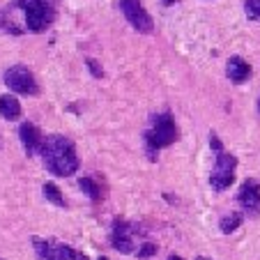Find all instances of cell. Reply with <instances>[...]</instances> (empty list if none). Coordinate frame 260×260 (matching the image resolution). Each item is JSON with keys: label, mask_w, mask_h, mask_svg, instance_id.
<instances>
[{"label": "cell", "mask_w": 260, "mask_h": 260, "mask_svg": "<svg viewBox=\"0 0 260 260\" xmlns=\"http://www.w3.org/2000/svg\"><path fill=\"white\" fill-rule=\"evenodd\" d=\"M55 19L51 0H14L0 14V28L12 35L44 32Z\"/></svg>", "instance_id": "1"}, {"label": "cell", "mask_w": 260, "mask_h": 260, "mask_svg": "<svg viewBox=\"0 0 260 260\" xmlns=\"http://www.w3.org/2000/svg\"><path fill=\"white\" fill-rule=\"evenodd\" d=\"M40 154L46 171L53 173L55 177H69L72 173L79 171V154L67 136H60V134L46 136Z\"/></svg>", "instance_id": "2"}, {"label": "cell", "mask_w": 260, "mask_h": 260, "mask_svg": "<svg viewBox=\"0 0 260 260\" xmlns=\"http://www.w3.org/2000/svg\"><path fill=\"white\" fill-rule=\"evenodd\" d=\"M175 141H177V124H175V120H173V115L168 113V111L157 113L152 118L150 129L145 132V152H147V157L154 161L159 150L173 145Z\"/></svg>", "instance_id": "3"}, {"label": "cell", "mask_w": 260, "mask_h": 260, "mask_svg": "<svg viewBox=\"0 0 260 260\" xmlns=\"http://www.w3.org/2000/svg\"><path fill=\"white\" fill-rule=\"evenodd\" d=\"M235 168H237V157L228 152H219L216 154L214 168L210 173V184L214 191H226L235 182Z\"/></svg>", "instance_id": "4"}, {"label": "cell", "mask_w": 260, "mask_h": 260, "mask_svg": "<svg viewBox=\"0 0 260 260\" xmlns=\"http://www.w3.org/2000/svg\"><path fill=\"white\" fill-rule=\"evenodd\" d=\"M5 85L12 90V92L19 94H37V81H35L32 72H30L25 64H12L5 72Z\"/></svg>", "instance_id": "5"}, {"label": "cell", "mask_w": 260, "mask_h": 260, "mask_svg": "<svg viewBox=\"0 0 260 260\" xmlns=\"http://www.w3.org/2000/svg\"><path fill=\"white\" fill-rule=\"evenodd\" d=\"M32 249L40 260H79V253L69 244H62V242L32 237Z\"/></svg>", "instance_id": "6"}, {"label": "cell", "mask_w": 260, "mask_h": 260, "mask_svg": "<svg viewBox=\"0 0 260 260\" xmlns=\"http://www.w3.org/2000/svg\"><path fill=\"white\" fill-rule=\"evenodd\" d=\"M120 10H122L124 19L129 21V25H132L134 30H138V32H143V35H150L154 30L152 16L143 10L141 0H120Z\"/></svg>", "instance_id": "7"}, {"label": "cell", "mask_w": 260, "mask_h": 260, "mask_svg": "<svg viewBox=\"0 0 260 260\" xmlns=\"http://www.w3.org/2000/svg\"><path fill=\"white\" fill-rule=\"evenodd\" d=\"M111 244L120 251V253H132L134 251V233L132 223L124 221L122 216L113 221V231H111Z\"/></svg>", "instance_id": "8"}, {"label": "cell", "mask_w": 260, "mask_h": 260, "mask_svg": "<svg viewBox=\"0 0 260 260\" xmlns=\"http://www.w3.org/2000/svg\"><path fill=\"white\" fill-rule=\"evenodd\" d=\"M237 201L249 214H258L260 212V182L255 180H244L240 191H237Z\"/></svg>", "instance_id": "9"}, {"label": "cell", "mask_w": 260, "mask_h": 260, "mask_svg": "<svg viewBox=\"0 0 260 260\" xmlns=\"http://www.w3.org/2000/svg\"><path fill=\"white\" fill-rule=\"evenodd\" d=\"M19 138L25 147V154L28 157H35L37 152H42V145H44V138H42L40 129L35 127L32 122H23L19 129Z\"/></svg>", "instance_id": "10"}, {"label": "cell", "mask_w": 260, "mask_h": 260, "mask_svg": "<svg viewBox=\"0 0 260 260\" xmlns=\"http://www.w3.org/2000/svg\"><path fill=\"white\" fill-rule=\"evenodd\" d=\"M226 76L235 85L246 83V81L251 79V64L246 62L244 58H240V55H233V58L226 62Z\"/></svg>", "instance_id": "11"}, {"label": "cell", "mask_w": 260, "mask_h": 260, "mask_svg": "<svg viewBox=\"0 0 260 260\" xmlns=\"http://www.w3.org/2000/svg\"><path fill=\"white\" fill-rule=\"evenodd\" d=\"M0 115L5 120H19L21 118V104L14 94H3L0 97Z\"/></svg>", "instance_id": "12"}, {"label": "cell", "mask_w": 260, "mask_h": 260, "mask_svg": "<svg viewBox=\"0 0 260 260\" xmlns=\"http://www.w3.org/2000/svg\"><path fill=\"white\" fill-rule=\"evenodd\" d=\"M79 187H81V191H83L88 198H92L94 203L102 201V187H99L92 177H81V180H79Z\"/></svg>", "instance_id": "13"}, {"label": "cell", "mask_w": 260, "mask_h": 260, "mask_svg": "<svg viewBox=\"0 0 260 260\" xmlns=\"http://www.w3.org/2000/svg\"><path fill=\"white\" fill-rule=\"evenodd\" d=\"M44 196H46V201L53 203V205H58V207H67V201H64L62 191H60V189L55 187L53 182H46V184H44Z\"/></svg>", "instance_id": "14"}, {"label": "cell", "mask_w": 260, "mask_h": 260, "mask_svg": "<svg viewBox=\"0 0 260 260\" xmlns=\"http://www.w3.org/2000/svg\"><path fill=\"white\" fill-rule=\"evenodd\" d=\"M240 226H242V214H240V212H233V214L223 216V219H221V223H219L221 233H226V235L235 233Z\"/></svg>", "instance_id": "15"}, {"label": "cell", "mask_w": 260, "mask_h": 260, "mask_svg": "<svg viewBox=\"0 0 260 260\" xmlns=\"http://www.w3.org/2000/svg\"><path fill=\"white\" fill-rule=\"evenodd\" d=\"M244 12L251 21H260V0H246Z\"/></svg>", "instance_id": "16"}, {"label": "cell", "mask_w": 260, "mask_h": 260, "mask_svg": "<svg viewBox=\"0 0 260 260\" xmlns=\"http://www.w3.org/2000/svg\"><path fill=\"white\" fill-rule=\"evenodd\" d=\"M154 253H157V244H154V242H145V244L138 249V258H141V260L152 258Z\"/></svg>", "instance_id": "17"}, {"label": "cell", "mask_w": 260, "mask_h": 260, "mask_svg": "<svg viewBox=\"0 0 260 260\" xmlns=\"http://www.w3.org/2000/svg\"><path fill=\"white\" fill-rule=\"evenodd\" d=\"M85 62H88V69L94 74V76H97V79H104V69L99 67V62H97V60L88 58V60H85Z\"/></svg>", "instance_id": "18"}, {"label": "cell", "mask_w": 260, "mask_h": 260, "mask_svg": "<svg viewBox=\"0 0 260 260\" xmlns=\"http://www.w3.org/2000/svg\"><path fill=\"white\" fill-rule=\"evenodd\" d=\"M210 145H212V150H214L216 154L219 152H223V145L219 143V138H216V134H210Z\"/></svg>", "instance_id": "19"}, {"label": "cell", "mask_w": 260, "mask_h": 260, "mask_svg": "<svg viewBox=\"0 0 260 260\" xmlns=\"http://www.w3.org/2000/svg\"><path fill=\"white\" fill-rule=\"evenodd\" d=\"M168 260H182V258H180V255H171V258H168Z\"/></svg>", "instance_id": "20"}, {"label": "cell", "mask_w": 260, "mask_h": 260, "mask_svg": "<svg viewBox=\"0 0 260 260\" xmlns=\"http://www.w3.org/2000/svg\"><path fill=\"white\" fill-rule=\"evenodd\" d=\"M79 260H88V258H85V255H83V253H79Z\"/></svg>", "instance_id": "21"}, {"label": "cell", "mask_w": 260, "mask_h": 260, "mask_svg": "<svg viewBox=\"0 0 260 260\" xmlns=\"http://www.w3.org/2000/svg\"><path fill=\"white\" fill-rule=\"evenodd\" d=\"M196 260H210V258H196Z\"/></svg>", "instance_id": "22"}, {"label": "cell", "mask_w": 260, "mask_h": 260, "mask_svg": "<svg viewBox=\"0 0 260 260\" xmlns=\"http://www.w3.org/2000/svg\"><path fill=\"white\" fill-rule=\"evenodd\" d=\"M99 260H108V258H104V255H102V258H99Z\"/></svg>", "instance_id": "23"}, {"label": "cell", "mask_w": 260, "mask_h": 260, "mask_svg": "<svg viewBox=\"0 0 260 260\" xmlns=\"http://www.w3.org/2000/svg\"><path fill=\"white\" fill-rule=\"evenodd\" d=\"M258 111H260V99H258Z\"/></svg>", "instance_id": "24"}, {"label": "cell", "mask_w": 260, "mask_h": 260, "mask_svg": "<svg viewBox=\"0 0 260 260\" xmlns=\"http://www.w3.org/2000/svg\"><path fill=\"white\" fill-rule=\"evenodd\" d=\"M0 145H3V141H0Z\"/></svg>", "instance_id": "25"}, {"label": "cell", "mask_w": 260, "mask_h": 260, "mask_svg": "<svg viewBox=\"0 0 260 260\" xmlns=\"http://www.w3.org/2000/svg\"><path fill=\"white\" fill-rule=\"evenodd\" d=\"M0 260H3V258H0Z\"/></svg>", "instance_id": "26"}]
</instances>
